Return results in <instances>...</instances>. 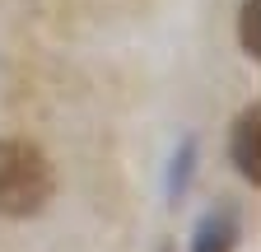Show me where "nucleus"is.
I'll use <instances>...</instances> for the list:
<instances>
[{"label":"nucleus","mask_w":261,"mask_h":252,"mask_svg":"<svg viewBox=\"0 0 261 252\" xmlns=\"http://www.w3.org/2000/svg\"><path fill=\"white\" fill-rule=\"evenodd\" d=\"M56 192L51 164L38 145L0 136V215L5 219H28L38 215Z\"/></svg>","instance_id":"obj_1"},{"label":"nucleus","mask_w":261,"mask_h":252,"mask_svg":"<svg viewBox=\"0 0 261 252\" xmlns=\"http://www.w3.org/2000/svg\"><path fill=\"white\" fill-rule=\"evenodd\" d=\"M228 154H233L238 173L252 187H261V103H252V108L238 112L233 136H228Z\"/></svg>","instance_id":"obj_2"},{"label":"nucleus","mask_w":261,"mask_h":252,"mask_svg":"<svg viewBox=\"0 0 261 252\" xmlns=\"http://www.w3.org/2000/svg\"><path fill=\"white\" fill-rule=\"evenodd\" d=\"M238 243V215L228 206H215L201 215V224H196V243L191 252H233Z\"/></svg>","instance_id":"obj_3"},{"label":"nucleus","mask_w":261,"mask_h":252,"mask_svg":"<svg viewBox=\"0 0 261 252\" xmlns=\"http://www.w3.org/2000/svg\"><path fill=\"white\" fill-rule=\"evenodd\" d=\"M238 42L252 61H261V0H243L238 10Z\"/></svg>","instance_id":"obj_4"},{"label":"nucleus","mask_w":261,"mask_h":252,"mask_svg":"<svg viewBox=\"0 0 261 252\" xmlns=\"http://www.w3.org/2000/svg\"><path fill=\"white\" fill-rule=\"evenodd\" d=\"M191 164H196V145H191V140H182V149L173 154V173H168V192H173V196H182V192H187Z\"/></svg>","instance_id":"obj_5"},{"label":"nucleus","mask_w":261,"mask_h":252,"mask_svg":"<svg viewBox=\"0 0 261 252\" xmlns=\"http://www.w3.org/2000/svg\"><path fill=\"white\" fill-rule=\"evenodd\" d=\"M163 252H168V247H163Z\"/></svg>","instance_id":"obj_6"}]
</instances>
